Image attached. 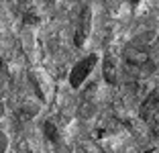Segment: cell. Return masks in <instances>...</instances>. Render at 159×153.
<instances>
[{
	"label": "cell",
	"mask_w": 159,
	"mask_h": 153,
	"mask_svg": "<svg viewBox=\"0 0 159 153\" xmlns=\"http://www.w3.org/2000/svg\"><path fill=\"white\" fill-rule=\"evenodd\" d=\"M139 114H141V118L149 125L151 133H153L155 137H159V86L147 94V98L143 100V104H141Z\"/></svg>",
	"instance_id": "6da1fadb"
},
{
	"label": "cell",
	"mask_w": 159,
	"mask_h": 153,
	"mask_svg": "<svg viewBox=\"0 0 159 153\" xmlns=\"http://www.w3.org/2000/svg\"><path fill=\"white\" fill-rule=\"evenodd\" d=\"M96 63H98V55H88V57H84L82 61H78V63L74 65L71 74H70V84L74 86V88H80L82 82L90 76V72L94 70V65H96Z\"/></svg>",
	"instance_id": "7a4b0ae2"
},
{
	"label": "cell",
	"mask_w": 159,
	"mask_h": 153,
	"mask_svg": "<svg viewBox=\"0 0 159 153\" xmlns=\"http://www.w3.org/2000/svg\"><path fill=\"white\" fill-rule=\"evenodd\" d=\"M126 63L137 72H147V74H149V72L153 70L151 57L147 55L145 51H135V49L129 51V53H126Z\"/></svg>",
	"instance_id": "3957f363"
},
{
	"label": "cell",
	"mask_w": 159,
	"mask_h": 153,
	"mask_svg": "<svg viewBox=\"0 0 159 153\" xmlns=\"http://www.w3.org/2000/svg\"><path fill=\"white\" fill-rule=\"evenodd\" d=\"M90 27H92V10L86 6L80 14V21H78V29H75V45L82 47L86 43V37L90 33Z\"/></svg>",
	"instance_id": "277c9868"
},
{
	"label": "cell",
	"mask_w": 159,
	"mask_h": 153,
	"mask_svg": "<svg viewBox=\"0 0 159 153\" xmlns=\"http://www.w3.org/2000/svg\"><path fill=\"white\" fill-rule=\"evenodd\" d=\"M104 78H106L108 84L116 82V65H114L112 57H106V59H104Z\"/></svg>",
	"instance_id": "5b68a950"
},
{
	"label": "cell",
	"mask_w": 159,
	"mask_h": 153,
	"mask_svg": "<svg viewBox=\"0 0 159 153\" xmlns=\"http://www.w3.org/2000/svg\"><path fill=\"white\" fill-rule=\"evenodd\" d=\"M43 129H45L47 139H51V141H57V139H59V131H57V127H55V123H53V121H47Z\"/></svg>",
	"instance_id": "8992f818"
},
{
	"label": "cell",
	"mask_w": 159,
	"mask_h": 153,
	"mask_svg": "<svg viewBox=\"0 0 159 153\" xmlns=\"http://www.w3.org/2000/svg\"><path fill=\"white\" fill-rule=\"evenodd\" d=\"M6 147H8V139H6V135L0 131V153H4Z\"/></svg>",
	"instance_id": "52a82bcc"
},
{
	"label": "cell",
	"mask_w": 159,
	"mask_h": 153,
	"mask_svg": "<svg viewBox=\"0 0 159 153\" xmlns=\"http://www.w3.org/2000/svg\"><path fill=\"white\" fill-rule=\"evenodd\" d=\"M2 112H4V108H2V104H0V116H2Z\"/></svg>",
	"instance_id": "ba28073f"
},
{
	"label": "cell",
	"mask_w": 159,
	"mask_h": 153,
	"mask_svg": "<svg viewBox=\"0 0 159 153\" xmlns=\"http://www.w3.org/2000/svg\"><path fill=\"white\" fill-rule=\"evenodd\" d=\"M131 2H133V4H137V2H141V0H131Z\"/></svg>",
	"instance_id": "9c48e42d"
},
{
	"label": "cell",
	"mask_w": 159,
	"mask_h": 153,
	"mask_svg": "<svg viewBox=\"0 0 159 153\" xmlns=\"http://www.w3.org/2000/svg\"><path fill=\"white\" fill-rule=\"evenodd\" d=\"M2 65H4V63H2V59H0V70H2Z\"/></svg>",
	"instance_id": "30bf717a"
}]
</instances>
